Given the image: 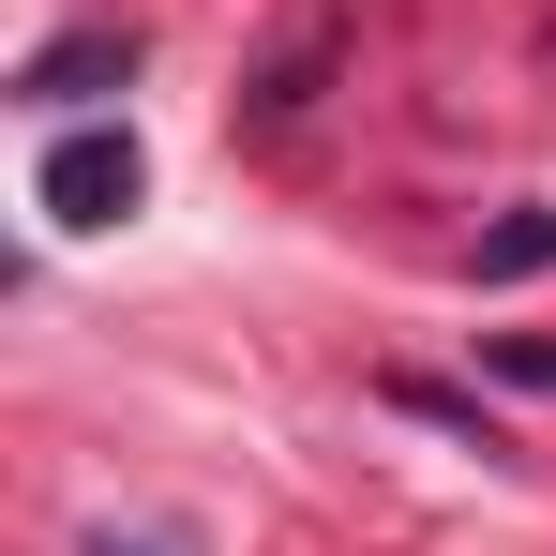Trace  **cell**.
<instances>
[{
  "label": "cell",
  "instance_id": "1",
  "mask_svg": "<svg viewBox=\"0 0 556 556\" xmlns=\"http://www.w3.org/2000/svg\"><path fill=\"white\" fill-rule=\"evenodd\" d=\"M30 195H46V226H121L136 211V136H61L30 166Z\"/></svg>",
  "mask_w": 556,
  "mask_h": 556
},
{
  "label": "cell",
  "instance_id": "2",
  "mask_svg": "<svg viewBox=\"0 0 556 556\" xmlns=\"http://www.w3.org/2000/svg\"><path fill=\"white\" fill-rule=\"evenodd\" d=\"M105 76H136V46H121V30H76V46L30 61V105H76V91H105Z\"/></svg>",
  "mask_w": 556,
  "mask_h": 556
},
{
  "label": "cell",
  "instance_id": "3",
  "mask_svg": "<svg viewBox=\"0 0 556 556\" xmlns=\"http://www.w3.org/2000/svg\"><path fill=\"white\" fill-rule=\"evenodd\" d=\"M481 271L511 286V271H556V211H527V226H496V241H481Z\"/></svg>",
  "mask_w": 556,
  "mask_h": 556
},
{
  "label": "cell",
  "instance_id": "4",
  "mask_svg": "<svg viewBox=\"0 0 556 556\" xmlns=\"http://www.w3.org/2000/svg\"><path fill=\"white\" fill-rule=\"evenodd\" d=\"M91 556H166V542H91Z\"/></svg>",
  "mask_w": 556,
  "mask_h": 556
}]
</instances>
